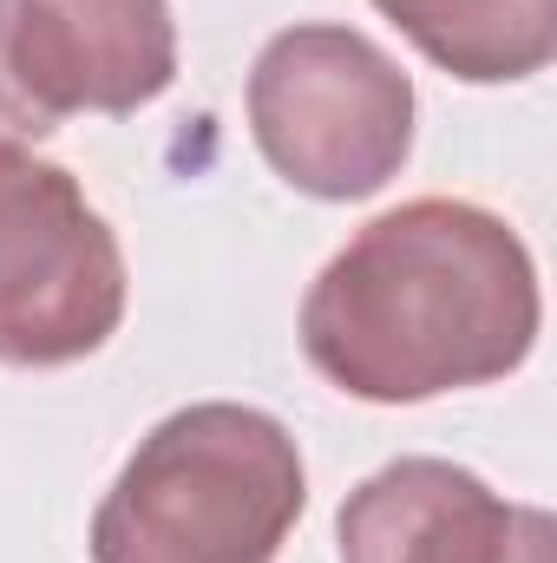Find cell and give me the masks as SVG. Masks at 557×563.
Instances as JSON below:
<instances>
[{
	"instance_id": "cell-3",
	"label": "cell",
	"mask_w": 557,
	"mask_h": 563,
	"mask_svg": "<svg viewBox=\"0 0 557 563\" xmlns=\"http://www.w3.org/2000/svg\"><path fill=\"white\" fill-rule=\"evenodd\" d=\"M250 139L288 190L361 203L414 151V79L354 26H282L250 66Z\"/></svg>"
},
{
	"instance_id": "cell-2",
	"label": "cell",
	"mask_w": 557,
	"mask_h": 563,
	"mask_svg": "<svg viewBox=\"0 0 557 563\" xmlns=\"http://www.w3.org/2000/svg\"><path fill=\"white\" fill-rule=\"evenodd\" d=\"M308 505L288 426L243 400L177 407L92 511V563H276Z\"/></svg>"
},
{
	"instance_id": "cell-5",
	"label": "cell",
	"mask_w": 557,
	"mask_h": 563,
	"mask_svg": "<svg viewBox=\"0 0 557 563\" xmlns=\"http://www.w3.org/2000/svg\"><path fill=\"white\" fill-rule=\"evenodd\" d=\"M341 563H557V525L452 459H394L335 518Z\"/></svg>"
},
{
	"instance_id": "cell-7",
	"label": "cell",
	"mask_w": 557,
	"mask_h": 563,
	"mask_svg": "<svg viewBox=\"0 0 557 563\" xmlns=\"http://www.w3.org/2000/svg\"><path fill=\"white\" fill-rule=\"evenodd\" d=\"M419 53L466 86H518L557 53V0H374Z\"/></svg>"
},
{
	"instance_id": "cell-1",
	"label": "cell",
	"mask_w": 557,
	"mask_h": 563,
	"mask_svg": "<svg viewBox=\"0 0 557 563\" xmlns=\"http://www.w3.org/2000/svg\"><path fill=\"white\" fill-rule=\"evenodd\" d=\"M538 328L545 295L525 236L466 197L374 217L302 295L308 367L368 407L492 387L532 361Z\"/></svg>"
},
{
	"instance_id": "cell-8",
	"label": "cell",
	"mask_w": 557,
	"mask_h": 563,
	"mask_svg": "<svg viewBox=\"0 0 557 563\" xmlns=\"http://www.w3.org/2000/svg\"><path fill=\"white\" fill-rule=\"evenodd\" d=\"M7 26H13V0H0V144H26V139H46L53 125L33 112V99H26V92H20V79H13Z\"/></svg>"
},
{
	"instance_id": "cell-6",
	"label": "cell",
	"mask_w": 557,
	"mask_h": 563,
	"mask_svg": "<svg viewBox=\"0 0 557 563\" xmlns=\"http://www.w3.org/2000/svg\"><path fill=\"white\" fill-rule=\"evenodd\" d=\"M7 59L46 125L73 112L125 119L177 79L171 0H13Z\"/></svg>"
},
{
	"instance_id": "cell-4",
	"label": "cell",
	"mask_w": 557,
	"mask_h": 563,
	"mask_svg": "<svg viewBox=\"0 0 557 563\" xmlns=\"http://www.w3.org/2000/svg\"><path fill=\"white\" fill-rule=\"evenodd\" d=\"M125 250L79 177L0 144V367H73L125 321Z\"/></svg>"
}]
</instances>
